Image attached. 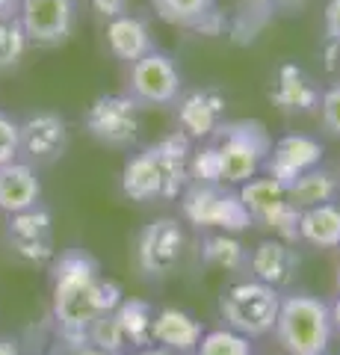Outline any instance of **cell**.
I'll use <instances>...</instances> for the list:
<instances>
[{
  "instance_id": "obj_1",
  "label": "cell",
  "mask_w": 340,
  "mask_h": 355,
  "mask_svg": "<svg viewBox=\"0 0 340 355\" xmlns=\"http://www.w3.org/2000/svg\"><path fill=\"white\" fill-rule=\"evenodd\" d=\"M101 263L86 249H65L51 261V326L62 352L86 343V329L101 314Z\"/></svg>"
},
{
  "instance_id": "obj_2",
  "label": "cell",
  "mask_w": 340,
  "mask_h": 355,
  "mask_svg": "<svg viewBox=\"0 0 340 355\" xmlns=\"http://www.w3.org/2000/svg\"><path fill=\"white\" fill-rule=\"evenodd\" d=\"M272 335H276L278 347L287 355H325L334 335L332 317H328V302L302 291L281 296Z\"/></svg>"
},
{
  "instance_id": "obj_3",
  "label": "cell",
  "mask_w": 340,
  "mask_h": 355,
  "mask_svg": "<svg viewBox=\"0 0 340 355\" xmlns=\"http://www.w3.org/2000/svg\"><path fill=\"white\" fill-rule=\"evenodd\" d=\"M211 142L219 151V163H222V184L240 187L258 178L263 169V163L269 157L272 148V137L263 121L258 119H234V121H222Z\"/></svg>"
},
{
  "instance_id": "obj_4",
  "label": "cell",
  "mask_w": 340,
  "mask_h": 355,
  "mask_svg": "<svg viewBox=\"0 0 340 355\" xmlns=\"http://www.w3.org/2000/svg\"><path fill=\"white\" fill-rule=\"evenodd\" d=\"M281 293L258 279H237L219 293V314L225 326L246 338H263L276 329Z\"/></svg>"
},
{
  "instance_id": "obj_5",
  "label": "cell",
  "mask_w": 340,
  "mask_h": 355,
  "mask_svg": "<svg viewBox=\"0 0 340 355\" xmlns=\"http://www.w3.org/2000/svg\"><path fill=\"white\" fill-rule=\"evenodd\" d=\"M181 210L195 228L222 231V234H240L249 225H255L246 205L240 202L237 190H228L225 184H186L181 193Z\"/></svg>"
},
{
  "instance_id": "obj_6",
  "label": "cell",
  "mask_w": 340,
  "mask_h": 355,
  "mask_svg": "<svg viewBox=\"0 0 340 355\" xmlns=\"http://www.w3.org/2000/svg\"><path fill=\"white\" fill-rule=\"evenodd\" d=\"M139 104L127 92H109L98 95L83 116L86 133L107 148H130L136 146L142 121H139Z\"/></svg>"
},
{
  "instance_id": "obj_7",
  "label": "cell",
  "mask_w": 340,
  "mask_h": 355,
  "mask_svg": "<svg viewBox=\"0 0 340 355\" xmlns=\"http://www.w3.org/2000/svg\"><path fill=\"white\" fill-rule=\"evenodd\" d=\"M3 240L9 254L18 263L27 266H51L57 258V246H53V216L45 205L27 207L21 214L6 216Z\"/></svg>"
},
{
  "instance_id": "obj_8",
  "label": "cell",
  "mask_w": 340,
  "mask_h": 355,
  "mask_svg": "<svg viewBox=\"0 0 340 355\" xmlns=\"http://www.w3.org/2000/svg\"><path fill=\"white\" fill-rule=\"evenodd\" d=\"M184 92V77L169 53L151 51L142 60L130 62L127 95L139 107H166L175 104Z\"/></svg>"
},
{
  "instance_id": "obj_9",
  "label": "cell",
  "mask_w": 340,
  "mask_h": 355,
  "mask_svg": "<svg viewBox=\"0 0 340 355\" xmlns=\"http://www.w3.org/2000/svg\"><path fill=\"white\" fill-rule=\"evenodd\" d=\"M71 142L69 121L53 110H36L18 121V160L30 166L57 163Z\"/></svg>"
},
{
  "instance_id": "obj_10",
  "label": "cell",
  "mask_w": 340,
  "mask_h": 355,
  "mask_svg": "<svg viewBox=\"0 0 340 355\" xmlns=\"http://www.w3.org/2000/svg\"><path fill=\"white\" fill-rule=\"evenodd\" d=\"M18 24L36 48H60L78 24V0H21Z\"/></svg>"
},
{
  "instance_id": "obj_11",
  "label": "cell",
  "mask_w": 340,
  "mask_h": 355,
  "mask_svg": "<svg viewBox=\"0 0 340 355\" xmlns=\"http://www.w3.org/2000/svg\"><path fill=\"white\" fill-rule=\"evenodd\" d=\"M184 254V228L178 219L160 216L142 228L136 240V266L145 279H166Z\"/></svg>"
},
{
  "instance_id": "obj_12",
  "label": "cell",
  "mask_w": 340,
  "mask_h": 355,
  "mask_svg": "<svg viewBox=\"0 0 340 355\" xmlns=\"http://www.w3.org/2000/svg\"><path fill=\"white\" fill-rule=\"evenodd\" d=\"M323 146L320 139L305 137V133H287L278 142H272L269 157L263 163V175H269L272 181H278L281 187H290L296 178L316 169L323 163Z\"/></svg>"
},
{
  "instance_id": "obj_13",
  "label": "cell",
  "mask_w": 340,
  "mask_h": 355,
  "mask_svg": "<svg viewBox=\"0 0 340 355\" xmlns=\"http://www.w3.org/2000/svg\"><path fill=\"white\" fill-rule=\"evenodd\" d=\"M178 125L190 139H211L225 121L228 98L216 86H199L178 95Z\"/></svg>"
},
{
  "instance_id": "obj_14",
  "label": "cell",
  "mask_w": 340,
  "mask_h": 355,
  "mask_svg": "<svg viewBox=\"0 0 340 355\" xmlns=\"http://www.w3.org/2000/svg\"><path fill=\"white\" fill-rule=\"evenodd\" d=\"M323 89L296 62H281L269 86V101L287 116H308L320 107Z\"/></svg>"
},
{
  "instance_id": "obj_15",
  "label": "cell",
  "mask_w": 340,
  "mask_h": 355,
  "mask_svg": "<svg viewBox=\"0 0 340 355\" xmlns=\"http://www.w3.org/2000/svg\"><path fill=\"white\" fill-rule=\"evenodd\" d=\"M299 263H302V258H299V252H296V246L278 240V237L260 240L258 246L249 252V275L269 287H276V291L290 287L296 282Z\"/></svg>"
},
{
  "instance_id": "obj_16",
  "label": "cell",
  "mask_w": 340,
  "mask_h": 355,
  "mask_svg": "<svg viewBox=\"0 0 340 355\" xmlns=\"http://www.w3.org/2000/svg\"><path fill=\"white\" fill-rule=\"evenodd\" d=\"M154 157L160 166V178H163V196L166 202L178 198L186 184H190V154H193V139L184 130H172L169 137H163L154 142Z\"/></svg>"
},
{
  "instance_id": "obj_17",
  "label": "cell",
  "mask_w": 340,
  "mask_h": 355,
  "mask_svg": "<svg viewBox=\"0 0 340 355\" xmlns=\"http://www.w3.org/2000/svg\"><path fill=\"white\" fill-rule=\"evenodd\" d=\"M36 205H42V178L36 166L24 160L0 166V214L12 216Z\"/></svg>"
},
{
  "instance_id": "obj_18",
  "label": "cell",
  "mask_w": 340,
  "mask_h": 355,
  "mask_svg": "<svg viewBox=\"0 0 340 355\" xmlns=\"http://www.w3.org/2000/svg\"><path fill=\"white\" fill-rule=\"evenodd\" d=\"M202 335H204V323L195 320L190 311H181V308L154 311V343L157 347H166L175 355L195 352Z\"/></svg>"
},
{
  "instance_id": "obj_19",
  "label": "cell",
  "mask_w": 340,
  "mask_h": 355,
  "mask_svg": "<svg viewBox=\"0 0 340 355\" xmlns=\"http://www.w3.org/2000/svg\"><path fill=\"white\" fill-rule=\"evenodd\" d=\"M107 48L116 60L130 65L154 51V39H151V30L145 21L125 12L113 21H107Z\"/></svg>"
},
{
  "instance_id": "obj_20",
  "label": "cell",
  "mask_w": 340,
  "mask_h": 355,
  "mask_svg": "<svg viewBox=\"0 0 340 355\" xmlns=\"http://www.w3.org/2000/svg\"><path fill=\"white\" fill-rule=\"evenodd\" d=\"M122 193L130 202H154L163 196V178L154 157V148H142L134 157H127L122 169Z\"/></svg>"
},
{
  "instance_id": "obj_21",
  "label": "cell",
  "mask_w": 340,
  "mask_h": 355,
  "mask_svg": "<svg viewBox=\"0 0 340 355\" xmlns=\"http://www.w3.org/2000/svg\"><path fill=\"white\" fill-rule=\"evenodd\" d=\"M340 196V178L325 169L320 163L316 169L299 175L296 181L287 187V202L299 210H308V207H316V205H328V202H337Z\"/></svg>"
},
{
  "instance_id": "obj_22",
  "label": "cell",
  "mask_w": 340,
  "mask_h": 355,
  "mask_svg": "<svg viewBox=\"0 0 340 355\" xmlns=\"http://www.w3.org/2000/svg\"><path fill=\"white\" fill-rule=\"evenodd\" d=\"M299 240L316 249H337L340 246V205L328 202V205L302 210Z\"/></svg>"
},
{
  "instance_id": "obj_23",
  "label": "cell",
  "mask_w": 340,
  "mask_h": 355,
  "mask_svg": "<svg viewBox=\"0 0 340 355\" xmlns=\"http://www.w3.org/2000/svg\"><path fill=\"white\" fill-rule=\"evenodd\" d=\"M116 317L122 323V331L127 338V347L145 349L154 343V305L145 299H130L125 296L116 308Z\"/></svg>"
},
{
  "instance_id": "obj_24",
  "label": "cell",
  "mask_w": 340,
  "mask_h": 355,
  "mask_svg": "<svg viewBox=\"0 0 340 355\" xmlns=\"http://www.w3.org/2000/svg\"><path fill=\"white\" fill-rule=\"evenodd\" d=\"M202 261L234 275L249 272V249L234 234H222V231H213L202 240Z\"/></svg>"
},
{
  "instance_id": "obj_25",
  "label": "cell",
  "mask_w": 340,
  "mask_h": 355,
  "mask_svg": "<svg viewBox=\"0 0 340 355\" xmlns=\"http://www.w3.org/2000/svg\"><path fill=\"white\" fill-rule=\"evenodd\" d=\"M272 21V3L269 0H246L240 12L228 21V36L234 44H251L267 24Z\"/></svg>"
},
{
  "instance_id": "obj_26",
  "label": "cell",
  "mask_w": 340,
  "mask_h": 355,
  "mask_svg": "<svg viewBox=\"0 0 340 355\" xmlns=\"http://www.w3.org/2000/svg\"><path fill=\"white\" fill-rule=\"evenodd\" d=\"M240 202L246 205L251 222H255L260 214H267L269 207H276L278 202H284L287 198V187H281L278 181H272L269 175L263 178H251V181L240 184Z\"/></svg>"
},
{
  "instance_id": "obj_27",
  "label": "cell",
  "mask_w": 340,
  "mask_h": 355,
  "mask_svg": "<svg viewBox=\"0 0 340 355\" xmlns=\"http://www.w3.org/2000/svg\"><path fill=\"white\" fill-rule=\"evenodd\" d=\"M151 6H154L160 21H166L172 27L193 30L195 21L216 6V0H151Z\"/></svg>"
},
{
  "instance_id": "obj_28",
  "label": "cell",
  "mask_w": 340,
  "mask_h": 355,
  "mask_svg": "<svg viewBox=\"0 0 340 355\" xmlns=\"http://www.w3.org/2000/svg\"><path fill=\"white\" fill-rule=\"evenodd\" d=\"M299 216H302V210L293 207L287 198H284V202H278L276 207H269L267 214H260L255 219V225L272 231V237L296 246V243H299Z\"/></svg>"
},
{
  "instance_id": "obj_29",
  "label": "cell",
  "mask_w": 340,
  "mask_h": 355,
  "mask_svg": "<svg viewBox=\"0 0 340 355\" xmlns=\"http://www.w3.org/2000/svg\"><path fill=\"white\" fill-rule=\"evenodd\" d=\"M195 355H255V352H251V338L225 326L204 331L199 347H195Z\"/></svg>"
},
{
  "instance_id": "obj_30",
  "label": "cell",
  "mask_w": 340,
  "mask_h": 355,
  "mask_svg": "<svg viewBox=\"0 0 340 355\" xmlns=\"http://www.w3.org/2000/svg\"><path fill=\"white\" fill-rule=\"evenodd\" d=\"M86 343H92L98 349H107V352H118L125 355L127 349V338L122 331V323H118L116 311H109V314H98L89 329H86Z\"/></svg>"
},
{
  "instance_id": "obj_31",
  "label": "cell",
  "mask_w": 340,
  "mask_h": 355,
  "mask_svg": "<svg viewBox=\"0 0 340 355\" xmlns=\"http://www.w3.org/2000/svg\"><path fill=\"white\" fill-rule=\"evenodd\" d=\"M190 181L193 184H222V163L213 142L193 148L190 154Z\"/></svg>"
},
{
  "instance_id": "obj_32",
  "label": "cell",
  "mask_w": 340,
  "mask_h": 355,
  "mask_svg": "<svg viewBox=\"0 0 340 355\" xmlns=\"http://www.w3.org/2000/svg\"><path fill=\"white\" fill-rule=\"evenodd\" d=\"M30 42L21 30L18 18H9V21H0V71L12 69V65L21 62V57L27 53Z\"/></svg>"
},
{
  "instance_id": "obj_33",
  "label": "cell",
  "mask_w": 340,
  "mask_h": 355,
  "mask_svg": "<svg viewBox=\"0 0 340 355\" xmlns=\"http://www.w3.org/2000/svg\"><path fill=\"white\" fill-rule=\"evenodd\" d=\"M320 119H323V130L328 137L340 139V80H334L328 89H323L320 95Z\"/></svg>"
},
{
  "instance_id": "obj_34",
  "label": "cell",
  "mask_w": 340,
  "mask_h": 355,
  "mask_svg": "<svg viewBox=\"0 0 340 355\" xmlns=\"http://www.w3.org/2000/svg\"><path fill=\"white\" fill-rule=\"evenodd\" d=\"M18 160V121L0 110V166Z\"/></svg>"
},
{
  "instance_id": "obj_35",
  "label": "cell",
  "mask_w": 340,
  "mask_h": 355,
  "mask_svg": "<svg viewBox=\"0 0 340 355\" xmlns=\"http://www.w3.org/2000/svg\"><path fill=\"white\" fill-rule=\"evenodd\" d=\"M195 33H202V36H222V33L228 30V18L219 12V9L213 6L207 15H202L199 21H195Z\"/></svg>"
},
{
  "instance_id": "obj_36",
  "label": "cell",
  "mask_w": 340,
  "mask_h": 355,
  "mask_svg": "<svg viewBox=\"0 0 340 355\" xmlns=\"http://www.w3.org/2000/svg\"><path fill=\"white\" fill-rule=\"evenodd\" d=\"M323 24H325V42L340 44V0H328L325 3Z\"/></svg>"
},
{
  "instance_id": "obj_37",
  "label": "cell",
  "mask_w": 340,
  "mask_h": 355,
  "mask_svg": "<svg viewBox=\"0 0 340 355\" xmlns=\"http://www.w3.org/2000/svg\"><path fill=\"white\" fill-rule=\"evenodd\" d=\"M92 3V9L98 15H101L104 21H113V18H118V15H125L127 12V3L130 0H89Z\"/></svg>"
},
{
  "instance_id": "obj_38",
  "label": "cell",
  "mask_w": 340,
  "mask_h": 355,
  "mask_svg": "<svg viewBox=\"0 0 340 355\" xmlns=\"http://www.w3.org/2000/svg\"><path fill=\"white\" fill-rule=\"evenodd\" d=\"M0 355H24V343H21L18 338L0 335Z\"/></svg>"
},
{
  "instance_id": "obj_39",
  "label": "cell",
  "mask_w": 340,
  "mask_h": 355,
  "mask_svg": "<svg viewBox=\"0 0 340 355\" xmlns=\"http://www.w3.org/2000/svg\"><path fill=\"white\" fill-rule=\"evenodd\" d=\"M18 9H21V0H0V21L18 18Z\"/></svg>"
},
{
  "instance_id": "obj_40",
  "label": "cell",
  "mask_w": 340,
  "mask_h": 355,
  "mask_svg": "<svg viewBox=\"0 0 340 355\" xmlns=\"http://www.w3.org/2000/svg\"><path fill=\"white\" fill-rule=\"evenodd\" d=\"M65 355H118V352H107V349L92 347V343H83V347H74V349H69Z\"/></svg>"
},
{
  "instance_id": "obj_41",
  "label": "cell",
  "mask_w": 340,
  "mask_h": 355,
  "mask_svg": "<svg viewBox=\"0 0 340 355\" xmlns=\"http://www.w3.org/2000/svg\"><path fill=\"white\" fill-rule=\"evenodd\" d=\"M328 317H332V331L340 335V293H337L334 302H328Z\"/></svg>"
},
{
  "instance_id": "obj_42",
  "label": "cell",
  "mask_w": 340,
  "mask_h": 355,
  "mask_svg": "<svg viewBox=\"0 0 340 355\" xmlns=\"http://www.w3.org/2000/svg\"><path fill=\"white\" fill-rule=\"evenodd\" d=\"M136 355H175V352H169L166 347H157V343H151V347H145V349H136Z\"/></svg>"
},
{
  "instance_id": "obj_43",
  "label": "cell",
  "mask_w": 340,
  "mask_h": 355,
  "mask_svg": "<svg viewBox=\"0 0 340 355\" xmlns=\"http://www.w3.org/2000/svg\"><path fill=\"white\" fill-rule=\"evenodd\" d=\"M272 9H296V6H302L305 0H269Z\"/></svg>"
},
{
  "instance_id": "obj_44",
  "label": "cell",
  "mask_w": 340,
  "mask_h": 355,
  "mask_svg": "<svg viewBox=\"0 0 340 355\" xmlns=\"http://www.w3.org/2000/svg\"><path fill=\"white\" fill-rule=\"evenodd\" d=\"M33 355H65L60 347H53V349H42V352H33Z\"/></svg>"
},
{
  "instance_id": "obj_45",
  "label": "cell",
  "mask_w": 340,
  "mask_h": 355,
  "mask_svg": "<svg viewBox=\"0 0 340 355\" xmlns=\"http://www.w3.org/2000/svg\"><path fill=\"white\" fill-rule=\"evenodd\" d=\"M334 284H337V293H340V266H337V275H334Z\"/></svg>"
},
{
  "instance_id": "obj_46",
  "label": "cell",
  "mask_w": 340,
  "mask_h": 355,
  "mask_svg": "<svg viewBox=\"0 0 340 355\" xmlns=\"http://www.w3.org/2000/svg\"><path fill=\"white\" fill-rule=\"evenodd\" d=\"M184 355H195V352H184Z\"/></svg>"
},
{
  "instance_id": "obj_47",
  "label": "cell",
  "mask_w": 340,
  "mask_h": 355,
  "mask_svg": "<svg viewBox=\"0 0 340 355\" xmlns=\"http://www.w3.org/2000/svg\"><path fill=\"white\" fill-rule=\"evenodd\" d=\"M337 249H340V246H337Z\"/></svg>"
},
{
  "instance_id": "obj_48",
  "label": "cell",
  "mask_w": 340,
  "mask_h": 355,
  "mask_svg": "<svg viewBox=\"0 0 340 355\" xmlns=\"http://www.w3.org/2000/svg\"><path fill=\"white\" fill-rule=\"evenodd\" d=\"M325 355H328V352H325Z\"/></svg>"
}]
</instances>
